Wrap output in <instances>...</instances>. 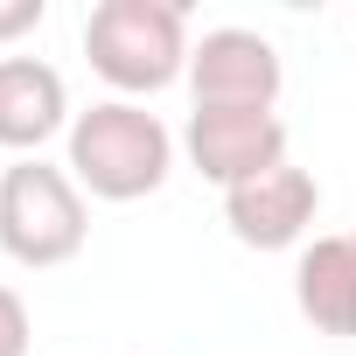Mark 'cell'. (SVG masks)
I'll return each mask as SVG.
<instances>
[{
	"instance_id": "3",
	"label": "cell",
	"mask_w": 356,
	"mask_h": 356,
	"mask_svg": "<svg viewBox=\"0 0 356 356\" xmlns=\"http://www.w3.org/2000/svg\"><path fill=\"white\" fill-rule=\"evenodd\" d=\"M91 238L84 189L70 182V168H49L42 154L0 168V252L29 273L70 266Z\"/></svg>"
},
{
	"instance_id": "1",
	"label": "cell",
	"mask_w": 356,
	"mask_h": 356,
	"mask_svg": "<svg viewBox=\"0 0 356 356\" xmlns=\"http://www.w3.org/2000/svg\"><path fill=\"white\" fill-rule=\"evenodd\" d=\"M70 182L98 203H140L168 182L175 168V133L133 105V98H98L91 112L70 119Z\"/></svg>"
},
{
	"instance_id": "10",
	"label": "cell",
	"mask_w": 356,
	"mask_h": 356,
	"mask_svg": "<svg viewBox=\"0 0 356 356\" xmlns=\"http://www.w3.org/2000/svg\"><path fill=\"white\" fill-rule=\"evenodd\" d=\"M49 22V0H0V42H22Z\"/></svg>"
},
{
	"instance_id": "9",
	"label": "cell",
	"mask_w": 356,
	"mask_h": 356,
	"mask_svg": "<svg viewBox=\"0 0 356 356\" xmlns=\"http://www.w3.org/2000/svg\"><path fill=\"white\" fill-rule=\"evenodd\" d=\"M35 349V321H29V300L15 286H0V356H29Z\"/></svg>"
},
{
	"instance_id": "7",
	"label": "cell",
	"mask_w": 356,
	"mask_h": 356,
	"mask_svg": "<svg viewBox=\"0 0 356 356\" xmlns=\"http://www.w3.org/2000/svg\"><path fill=\"white\" fill-rule=\"evenodd\" d=\"M70 119L77 112H70V84H63L56 63H42V56H0V147H15L29 161Z\"/></svg>"
},
{
	"instance_id": "4",
	"label": "cell",
	"mask_w": 356,
	"mask_h": 356,
	"mask_svg": "<svg viewBox=\"0 0 356 356\" xmlns=\"http://www.w3.org/2000/svg\"><path fill=\"white\" fill-rule=\"evenodd\" d=\"M280 84H286V63L259 29H210L189 49L196 112H273Z\"/></svg>"
},
{
	"instance_id": "2",
	"label": "cell",
	"mask_w": 356,
	"mask_h": 356,
	"mask_svg": "<svg viewBox=\"0 0 356 356\" xmlns=\"http://www.w3.org/2000/svg\"><path fill=\"white\" fill-rule=\"evenodd\" d=\"M189 15L175 0H98L84 15V56L119 98H154L189 77Z\"/></svg>"
},
{
	"instance_id": "5",
	"label": "cell",
	"mask_w": 356,
	"mask_h": 356,
	"mask_svg": "<svg viewBox=\"0 0 356 356\" xmlns=\"http://www.w3.org/2000/svg\"><path fill=\"white\" fill-rule=\"evenodd\" d=\"M182 147H189V168L203 182H217L231 196L286 161V119L280 112H189Z\"/></svg>"
},
{
	"instance_id": "8",
	"label": "cell",
	"mask_w": 356,
	"mask_h": 356,
	"mask_svg": "<svg viewBox=\"0 0 356 356\" xmlns=\"http://www.w3.org/2000/svg\"><path fill=\"white\" fill-rule=\"evenodd\" d=\"M293 300L321 335H356V238H314L293 266Z\"/></svg>"
},
{
	"instance_id": "6",
	"label": "cell",
	"mask_w": 356,
	"mask_h": 356,
	"mask_svg": "<svg viewBox=\"0 0 356 356\" xmlns=\"http://www.w3.org/2000/svg\"><path fill=\"white\" fill-rule=\"evenodd\" d=\"M314 210H321V189H314V175L293 168V161L266 168L259 182H245V189L224 196V224H231V238L252 245V252H286V245H300L307 224H314Z\"/></svg>"
}]
</instances>
